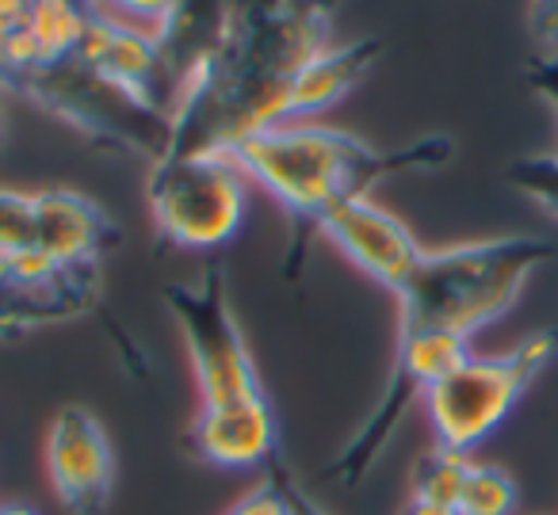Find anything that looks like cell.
Returning <instances> with one entry per match:
<instances>
[{
    "instance_id": "cell-11",
    "label": "cell",
    "mask_w": 558,
    "mask_h": 515,
    "mask_svg": "<svg viewBox=\"0 0 558 515\" xmlns=\"http://www.w3.org/2000/svg\"><path fill=\"white\" fill-rule=\"evenodd\" d=\"M96 73H104L108 81H116L119 88H126L131 96H138L142 103L165 111L172 119V103H177V88H172L169 73H165L161 50H157L154 32L119 20L116 12L100 9L93 16L85 32V42L77 50Z\"/></svg>"
},
{
    "instance_id": "cell-25",
    "label": "cell",
    "mask_w": 558,
    "mask_h": 515,
    "mask_svg": "<svg viewBox=\"0 0 558 515\" xmlns=\"http://www.w3.org/2000/svg\"><path fill=\"white\" fill-rule=\"evenodd\" d=\"M0 146H4V108H0Z\"/></svg>"
},
{
    "instance_id": "cell-2",
    "label": "cell",
    "mask_w": 558,
    "mask_h": 515,
    "mask_svg": "<svg viewBox=\"0 0 558 515\" xmlns=\"http://www.w3.org/2000/svg\"><path fill=\"white\" fill-rule=\"evenodd\" d=\"M456 154L448 134H425L398 149H375L349 131L318 123H279L230 149L245 180L260 184L291 218V268L306 256L318 222L375 184L405 172L444 169Z\"/></svg>"
},
{
    "instance_id": "cell-1",
    "label": "cell",
    "mask_w": 558,
    "mask_h": 515,
    "mask_svg": "<svg viewBox=\"0 0 558 515\" xmlns=\"http://www.w3.org/2000/svg\"><path fill=\"white\" fill-rule=\"evenodd\" d=\"M337 0H238L215 58L184 81L165 157L230 154L268 126L291 123V81L329 50Z\"/></svg>"
},
{
    "instance_id": "cell-21",
    "label": "cell",
    "mask_w": 558,
    "mask_h": 515,
    "mask_svg": "<svg viewBox=\"0 0 558 515\" xmlns=\"http://www.w3.org/2000/svg\"><path fill=\"white\" fill-rule=\"evenodd\" d=\"M104 9H108V12H126V16H134V20H146L149 32H154V27L169 16L172 0H104Z\"/></svg>"
},
{
    "instance_id": "cell-19",
    "label": "cell",
    "mask_w": 558,
    "mask_h": 515,
    "mask_svg": "<svg viewBox=\"0 0 558 515\" xmlns=\"http://www.w3.org/2000/svg\"><path fill=\"white\" fill-rule=\"evenodd\" d=\"M527 32L539 42V54H558V0L527 4Z\"/></svg>"
},
{
    "instance_id": "cell-22",
    "label": "cell",
    "mask_w": 558,
    "mask_h": 515,
    "mask_svg": "<svg viewBox=\"0 0 558 515\" xmlns=\"http://www.w3.org/2000/svg\"><path fill=\"white\" fill-rule=\"evenodd\" d=\"M527 81L535 93H543L558 108V54H535L527 62Z\"/></svg>"
},
{
    "instance_id": "cell-23",
    "label": "cell",
    "mask_w": 558,
    "mask_h": 515,
    "mask_svg": "<svg viewBox=\"0 0 558 515\" xmlns=\"http://www.w3.org/2000/svg\"><path fill=\"white\" fill-rule=\"evenodd\" d=\"M402 515H459V512H456V507H448V504H436V500L410 496V504L402 507Z\"/></svg>"
},
{
    "instance_id": "cell-4",
    "label": "cell",
    "mask_w": 558,
    "mask_h": 515,
    "mask_svg": "<svg viewBox=\"0 0 558 515\" xmlns=\"http://www.w3.org/2000/svg\"><path fill=\"white\" fill-rule=\"evenodd\" d=\"M9 93L24 96L35 108L58 115L73 131L85 134L93 146L138 154L149 164L161 161L165 149H169L172 119L165 111L142 103L138 96L119 88L104 73H96L81 54L24 73L20 81H12Z\"/></svg>"
},
{
    "instance_id": "cell-15",
    "label": "cell",
    "mask_w": 558,
    "mask_h": 515,
    "mask_svg": "<svg viewBox=\"0 0 558 515\" xmlns=\"http://www.w3.org/2000/svg\"><path fill=\"white\" fill-rule=\"evenodd\" d=\"M471 462H474L471 454L444 451V446H436L433 454H425V458H421L417 474H413V496L456 507L466 474H471Z\"/></svg>"
},
{
    "instance_id": "cell-14",
    "label": "cell",
    "mask_w": 558,
    "mask_h": 515,
    "mask_svg": "<svg viewBox=\"0 0 558 515\" xmlns=\"http://www.w3.org/2000/svg\"><path fill=\"white\" fill-rule=\"evenodd\" d=\"M520 489L501 466H486V462H471V474L459 492V515H512L517 512Z\"/></svg>"
},
{
    "instance_id": "cell-18",
    "label": "cell",
    "mask_w": 558,
    "mask_h": 515,
    "mask_svg": "<svg viewBox=\"0 0 558 515\" xmlns=\"http://www.w3.org/2000/svg\"><path fill=\"white\" fill-rule=\"evenodd\" d=\"M271 481H276V489H279V496H283V504H288V512L291 515H329L326 507L318 504V500L311 496V492L303 489V485L295 481V474H291L288 466H283V462H271Z\"/></svg>"
},
{
    "instance_id": "cell-8",
    "label": "cell",
    "mask_w": 558,
    "mask_h": 515,
    "mask_svg": "<svg viewBox=\"0 0 558 515\" xmlns=\"http://www.w3.org/2000/svg\"><path fill=\"white\" fill-rule=\"evenodd\" d=\"M100 263H62L43 253L0 260V340L32 336L100 309Z\"/></svg>"
},
{
    "instance_id": "cell-10",
    "label": "cell",
    "mask_w": 558,
    "mask_h": 515,
    "mask_svg": "<svg viewBox=\"0 0 558 515\" xmlns=\"http://www.w3.org/2000/svg\"><path fill=\"white\" fill-rule=\"evenodd\" d=\"M318 237H326L344 260H352L390 294L402 291L405 279L417 271L421 256L428 253L402 218H395L372 199H349L333 207L318 222Z\"/></svg>"
},
{
    "instance_id": "cell-7",
    "label": "cell",
    "mask_w": 558,
    "mask_h": 515,
    "mask_svg": "<svg viewBox=\"0 0 558 515\" xmlns=\"http://www.w3.org/2000/svg\"><path fill=\"white\" fill-rule=\"evenodd\" d=\"M245 172L230 154L161 157L149 164L146 199L165 245L215 253L230 245L245 218Z\"/></svg>"
},
{
    "instance_id": "cell-5",
    "label": "cell",
    "mask_w": 558,
    "mask_h": 515,
    "mask_svg": "<svg viewBox=\"0 0 558 515\" xmlns=\"http://www.w3.org/2000/svg\"><path fill=\"white\" fill-rule=\"evenodd\" d=\"M165 302L184 336L187 359L199 385V413H230V408L264 405L268 393L248 355L245 332L230 306L226 275L218 263L199 271L192 283H165Z\"/></svg>"
},
{
    "instance_id": "cell-3",
    "label": "cell",
    "mask_w": 558,
    "mask_h": 515,
    "mask_svg": "<svg viewBox=\"0 0 558 515\" xmlns=\"http://www.w3.org/2000/svg\"><path fill=\"white\" fill-rule=\"evenodd\" d=\"M555 256L539 237H489L425 253L398 298V332H456L471 340L520 298L527 275Z\"/></svg>"
},
{
    "instance_id": "cell-17",
    "label": "cell",
    "mask_w": 558,
    "mask_h": 515,
    "mask_svg": "<svg viewBox=\"0 0 558 515\" xmlns=\"http://www.w3.org/2000/svg\"><path fill=\"white\" fill-rule=\"evenodd\" d=\"M512 187L520 195H527L532 203H539L547 214L558 218V154L555 157H524L505 172Z\"/></svg>"
},
{
    "instance_id": "cell-24",
    "label": "cell",
    "mask_w": 558,
    "mask_h": 515,
    "mask_svg": "<svg viewBox=\"0 0 558 515\" xmlns=\"http://www.w3.org/2000/svg\"><path fill=\"white\" fill-rule=\"evenodd\" d=\"M0 515H39V512L27 504H0Z\"/></svg>"
},
{
    "instance_id": "cell-13",
    "label": "cell",
    "mask_w": 558,
    "mask_h": 515,
    "mask_svg": "<svg viewBox=\"0 0 558 515\" xmlns=\"http://www.w3.org/2000/svg\"><path fill=\"white\" fill-rule=\"evenodd\" d=\"M379 54H383V39H356V42H344V47L322 50L291 81V100H288L291 123H306L318 111L341 103L364 81V73L372 70Z\"/></svg>"
},
{
    "instance_id": "cell-20",
    "label": "cell",
    "mask_w": 558,
    "mask_h": 515,
    "mask_svg": "<svg viewBox=\"0 0 558 515\" xmlns=\"http://www.w3.org/2000/svg\"><path fill=\"white\" fill-rule=\"evenodd\" d=\"M226 515H291V512H288V504H283V496H279L276 481L268 477L260 489H253L248 496H241Z\"/></svg>"
},
{
    "instance_id": "cell-9",
    "label": "cell",
    "mask_w": 558,
    "mask_h": 515,
    "mask_svg": "<svg viewBox=\"0 0 558 515\" xmlns=\"http://www.w3.org/2000/svg\"><path fill=\"white\" fill-rule=\"evenodd\" d=\"M50 489L70 515H100L116 492V451L85 405H65L47 431Z\"/></svg>"
},
{
    "instance_id": "cell-16",
    "label": "cell",
    "mask_w": 558,
    "mask_h": 515,
    "mask_svg": "<svg viewBox=\"0 0 558 515\" xmlns=\"http://www.w3.org/2000/svg\"><path fill=\"white\" fill-rule=\"evenodd\" d=\"M35 253V192L0 187V260Z\"/></svg>"
},
{
    "instance_id": "cell-12",
    "label": "cell",
    "mask_w": 558,
    "mask_h": 515,
    "mask_svg": "<svg viewBox=\"0 0 558 515\" xmlns=\"http://www.w3.org/2000/svg\"><path fill=\"white\" fill-rule=\"evenodd\" d=\"M123 241L96 199L70 187L35 192V253L62 263H100Z\"/></svg>"
},
{
    "instance_id": "cell-6",
    "label": "cell",
    "mask_w": 558,
    "mask_h": 515,
    "mask_svg": "<svg viewBox=\"0 0 558 515\" xmlns=\"http://www.w3.org/2000/svg\"><path fill=\"white\" fill-rule=\"evenodd\" d=\"M555 359V336H527L505 355H471L425 393V413L436 446L471 454L512 413L532 378Z\"/></svg>"
}]
</instances>
